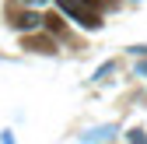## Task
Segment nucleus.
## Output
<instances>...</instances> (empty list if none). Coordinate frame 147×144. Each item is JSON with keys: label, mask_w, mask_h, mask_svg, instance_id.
Masks as SVG:
<instances>
[{"label": "nucleus", "mask_w": 147, "mask_h": 144, "mask_svg": "<svg viewBox=\"0 0 147 144\" xmlns=\"http://www.w3.org/2000/svg\"><path fill=\"white\" fill-rule=\"evenodd\" d=\"M56 4H60V11H67L70 18H77V21H81L84 28H98V25H102L95 14H88V11H84V7L77 4V0H56Z\"/></svg>", "instance_id": "nucleus-1"}, {"label": "nucleus", "mask_w": 147, "mask_h": 144, "mask_svg": "<svg viewBox=\"0 0 147 144\" xmlns=\"http://www.w3.org/2000/svg\"><path fill=\"white\" fill-rule=\"evenodd\" d=\"M0 144H14V137H11V130H4V134H0Z\"/></svg>", "instance_id": "nucleus-6"}, {"label": "nucleus", "mask_w": 147, "mask_h": 144, "mask_svg": "<svg viewBox=\"0 0 147 144\" xmlns=\"http://www.w3.org/2000/svg\"><path fill=\"white\" fill-rule=\"evenodd\" d=\"M42 21H46V18L32 11V14H21V18H18V28H25V32L32 28V32H35V28H42Z\"/></svg>", "instance_id": "nucleus-2"}, {"label": "nucleus", "mask_w": 147, "mask_h": 144, "mask_svg": "<svg viewBox=\"0 0 147 144\" xmlns=\"http://www.w3.org/2000/svg\"><path fill=\"white\" fill-rule=\"evenodd\" d=\"M137 74H140V77H144V74H147V63H140V67H137Z\"/></svg>", "instance_id": "nucleus-7"}, {"label": "nucleus", "mask_w": 147, "mask_h": 144, "mask_svg": "<svg viewBox=\"0 0 147 144\" xmlns=\"http://www.w3.org/2000/svg\"><path fill=\"white\" fill-rule=\"evenodd\" d=\"M130 144H147V134H144V130H133V134H130Z\"/></svg>", "instance_id": "nucleus-5"}, {"label": "nucleus", "mask_w": 147, "mask_h": 144, "mask_svg": "<svg viewBox=\"0 0 147 144\" xmlns=\"http://www.w3.org/2000/svg\"><path fill=\"white\" fill-rule=\"evenodd\" d=\"M109 134H112V127H98V130H91V134H84V141H105Z\"/></svg>", "instance_id": "nucleus-4"}, {"label": "nucleus", "mask_w": 147, "mask_h": 144, "mask_svg": "<svg viewBox=\"0 0 147 144\" xmlns=\"http://www.w3.org/2000/svg\"><path fill=\"white\" fill-rule=\"evenodd\" d=\"M25 4H46V0H25Z\"/></svg>", "instance_id": "nucleus-8"}, {"label": "nucleus", "mask_w": 147, "mask_h": 144, "mask_svg": "<svg viewBox=\"0 0 147 144\" xmlns=\"http://www.w3.org/2000/svg\"><path fill=\"white\" fill-rule=\"evenodd\" d=\"M91 4H98V0H91Z\"/></svg>", "instance_id": "nucleus-9"}, {"label": "nucleus", "mask_w": 147, "mask_h": 144, "mask_svg": "<svg viewBox=\"0 0 147 144\" xmlns=\"http://www.w3.org/2000/svg\"><path fill=\"white\" fill-rule=\"evenodd\" d=\"M109 74H116V60H109V63H102V67L95 70V81H109Z\"/></svg>", "instance_id": "nucleus-3"}]
</instances>
